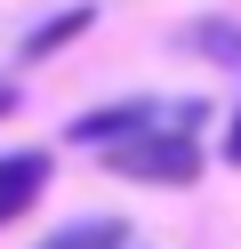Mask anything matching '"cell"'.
Returning <instances> with one entry per match:
<instances>
[{
	"label": "cell",
	"mask_w": 241,
	"mask_h": 249,
	"mask_svg": "<svg viewBox=\"0 0 241 249\" xmlns=\"http://www.w3.org/2000/svg\"><path fill=\"white\" fill-rule=\"evenodd\" d=\"M96 161L112 169V177H129V185H193L209 169V153H201V137L193 129H145V137H129V145H112V153H96Z\"/></svg>",
	"instance_id": "obj_1"
},
{
	"label": "cell",
	"mask_w": 241,
	"mask_h": 249,
	"mask_svg": "<svg viewBox=\"0 0 241 249\" xmlns=\"http://www.w3.org/2000/svg\"><path fill=\"white\" fill-rule=\"evenodd\" d=\"M161 105L153 97H121V105H96V113H73V145H96V153H112V145H129V137H145V129H161Z\"/></svg>",
	"instance_id": "obj_2"
},
{
	"label": "cell",
	"mask_w": 241,
	"mask_h": 249,
	"mask_svg": "<svg viewBox=\"0 0 241 249\" xmlns=\"http://www.w3.org/2000/svg\"><path fill=\"white\" fill-rule=\"evenodd\" d=\"M48 177H56V161H48L40 145H24V153H0V225H16V217H24L32 201L48 193Z\"/></svg>",
	"instance_id": "obj_3"
},
{
	"label": "cell",
	"mask_w": 241,
	"mask_h": 249,
	"mask_svg": "<svg viewBox=\"0 0 241 249\" xmlns=\"http://www.w3.org/2000/svg\"><path fill=\"white\" fill-rule=\"evenodd\" d=\"M89 24H96V8H89V0H80V8H56V17H40V24L24 33V49H16V56H24V65H40V56L73 49V40L89 33Z\"/></svg>",
	"instance_id": "obj_4"
},
{
	"label": "cell",
	"mask_w": 241,
	"mask_h": 249,
	"mask_svg": "<svg viewBox=\"0 0 241 249\" xmlns=\"http://www.w3.org/2000/svg\"><path fill=\"white\" fill-rule=\"evenodd\" d=\"M185 49L209 56V65H225V72H241V24H233V17H201V24L185 33Z\"/></svg>",
	"instance_id": "obj_5"
},
{
	"label": "cell",
	"mask_w": 241,
	"mask_h": 249,
	"mask_svg": "<svg viewBox=\"0 0 241 249\" xmlns=\"http://www.w3.org/2000/svg\"><path fill=\"white\" fill-rule=\"evenodd\" d=\"M40 249H129V225L121 217H80V225H56Z\"/></svg>",
	"instance_id": "obj_6"
},
{
	"label": "cell",
	"mask_w": 241,
	"mask_h": 249,
	"mask_svg": "<svg viewBox=\"0 0 241 249\" xmlns=\"http://www.w3.org/2000/svg\"><path fill=\"white\" fill-rule=\"evenodd\" d=\"M225 161L241 169V105H233V121H225Z\"/></svg>",
	"instance_id": "obj_7"
},
{
	"label": "cell",
	"mask_w": 241,
	"mask_h": 249,
	"mask_svg": "<svg viewBox=\"0 0 241 249\" xmlns=\"http://www.w3.org/2000/svg\"><path fill=\"white\" fill-rule=\"evenodd\" d=\"M0 113H16V89H8V81H0Z\"/></svg>",
	"instance_id": "obj_8"
}]
</instances>
